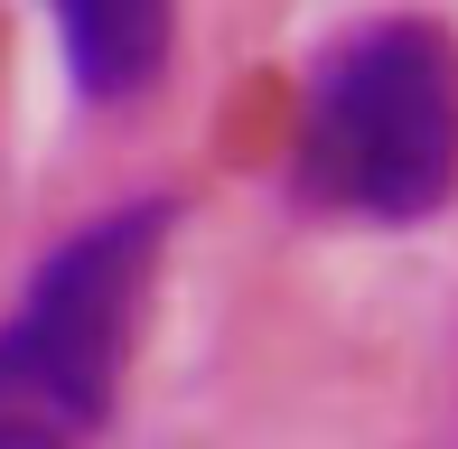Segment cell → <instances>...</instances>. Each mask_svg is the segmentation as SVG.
Masks as SVG:
<instances>
[{
    "label": "cell",
    "instance_id": "3",
    "mask_svg": "<svg viewBox=\"0 0 458 449\" xmlns=\"http://www.w3.org/2000/svg\"><path fill=\"white\" fill-rule=\"evenodd\" d=\"M56 56H66V85L85 104L122 113L169 75L178 47V0H47Z\"/></svg>",
    "mask_w": 458,
    "mask_h": 449
},
{
    "label": "cell",
    "instance_id": "1",
    "mask_svg": "<svg viewBox=\"0 0 458 449\" xmlns=\"http://www.w3.org/2000/svg\"><path fill=\"white\" fill-rule=\"evenodd\" d=\"M290 197L356 224H421L458 197V38L440 19L374 10L309 56Z\"/></svg>",
    "mask_w": 458,
    "mask_h": 449
},
{
    "label": "cell",
    "instance_id": "2",
    "mask_svg": "<svg viewBox=\"0 0 458 449\" xmlns=\"http://www.w3.org/2000/svg\"><path fill=\"white\" fill-rule=\"evenodd\" d=\"M169 197L103 207L38 253L0 318V449H94L122 402L150 281L169 253Z\"/></svg>",
    "mask_w": 458,
    "mask_h": 449
}]
</instances>
